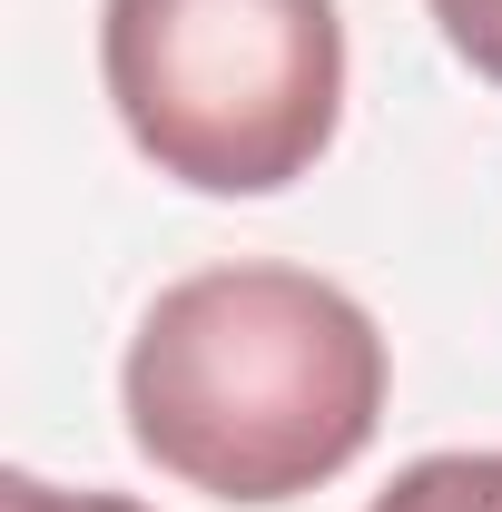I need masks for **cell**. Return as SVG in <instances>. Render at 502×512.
<instances>
[{
    "label": "cell",
    "mask_w": 502,
    "mask_h": 512,
    "mask_svg": "<svg viewBox=\"0 0 502 512\" xmlns=\"http://www.w3.org/2000/svg\"><path fill=\"white\" fill-rule=\"evenodd\" d=\"M99 79L158 178L197 197H276L335 148V0H99Z\"/></svg>",
    "instance_id": "cell-2"
},
{
    "label": "cell",
    "mask_w": 502,
    "mask_h": 512,
    "mask_svg": "<svg viewBox=\"0 0 502 512\" xmlns=\"http://www.w3.org/2000/svg\"><path fill=\"white\" fill-rule=\"evenodd\" d=\"M128 444L188 493L296 503L335 483L384 424L375 316L306 266L178 276L128 335Z\"/></svg>",
    "instance_id": "cell-1"
},
{
    "label": "cell",
    "mask_w": 502,
    "mask_h": 512,
    "mask_svg": "<svg viewBox=\"0 0 502 512\" xmlns=\"http://www.w3.org/2000/svg\"><path fill=\"white\" fill-rule=\"evenodd\" d=\"M443 20V40H453V60H473V79H493L502 89V0H424Z\"/></svg>",
    "instance_id": "cell-4"
},
{
    "label": "cell",
    "mask_w": 502,
    "mask_h": 512,
    "mask_svg": "<svg viewBox=\"0 0 502 512\" xmlns=\"http://www.w3.org/2000/svg\"><path fill=\"white\" fill-rule=\"evenodd\" d=\"M0 512H148V503H119V493H60L40 473H10L0 483Z\"/></svg>",
    "instance_id": "cell-5"
},
{
    "label": "cell",
    "mask_w": 502,
    "mask_h": 512,
    "mask_svg": "<svg viewBox=\"0 0 502 512\" xmlns=\"http://www.w3.org/2000/svg\"><path fill=\"white\" fill-rule=\"evenodd\" d=\"M365 512H502V453H424Z\"/></svg>",
    "instance_id": "cell-3"
}]
</instances>
